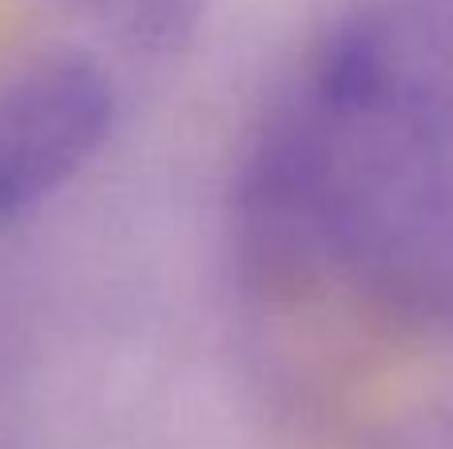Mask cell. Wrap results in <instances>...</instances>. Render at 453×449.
<instances>
[{
  "label": "cell",
  "instance_id": "1",
  "mask_svg": "<svg viewBox=\"0 0 453 449\" xmlns=\"http://www.w3.org/2000/svg\"><path fill=\"white\" fill-rule=\"evenodd\" d=\"M234 231L266 291L453 331V0H362L322 32L255 127Z\"/></svg>",
  "mask_w": 453,
  "mask_h": 449
},
{
  "label": "cell",
  "instance_id": "2",
  "mask_svg": "<svg viewBox=\"0 0 453 449\" xmlns=\"http://www.w3.org/2000/svg\"><path fill=\"white\" fill-rule=\"evenodd\" d=\"M111 124L116 84L84 52H48L0 76V227L76 179Z\"/></svg>",
  "mask_w": 453,
  "mask_h": 449
},
{
  "label": "cell",
  "instance_id": "3",
  "mask_svg": "<svg viewBox=\"0 0 453 449\" xmlns=\"http://www.w3.org/2000/svg\"><path fill=\"white\" fill-rule=\"evenodd\" d=\"M92 4L100 8V16H104V12H108V8H111V4H116V0H92Z\"/></svg>",
  "mask_w": 453,
  "mask_h": 449
}]
</instances>
